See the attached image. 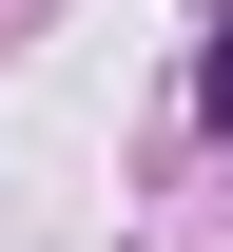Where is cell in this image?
<instances>
[{
  "label": "cell",
  "instance_id": "cell-1",
  "mask_svg": "<svg viewBox=\"0 0 233 252\" xmlns=\"http://www.w3.org/2000/svg\"><path fill=\"white\" fill-rule=\"evenodd\" d=\"M214 117H233V39H214Z\"/></svg>",
  "mask_w": 233,
  "mask_h": 252
}]
</instances>
